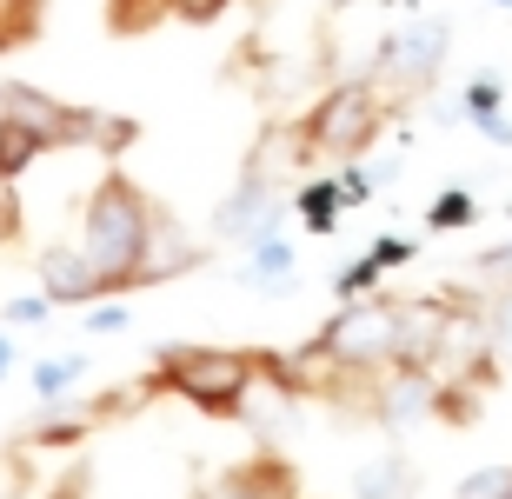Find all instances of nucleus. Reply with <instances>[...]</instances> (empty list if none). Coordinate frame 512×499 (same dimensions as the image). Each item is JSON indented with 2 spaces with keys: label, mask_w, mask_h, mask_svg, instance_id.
<instances>
[{
  "label": "nucleus",
  "mask_w": 512,
  "mask_h": 499,
  "mask_svg": "<svg viewBox=\"0 0 512 499\" xmlns=\"http://www.w3.org/2000/svg\"><path fill=\"white\" fill-rule=\"evenodd\" d=\"M153 233H160V207L153 193L133 180V173L107 167L87 193V213H80V247L107 273V293H133V287H153Z\"/></svg>",
  "instance_id": "1"
},
{
  "label": "nucleus",
  "mask_w": 512,
  "mask_h": 499,
  "mask_svg": "<svg viewBox=\"0 0 512 499\" xmlns=\"http://www.w3.org/2000/svg\"><path fill=\"white\" fill-rule=\"evenodd\" d=\"M153 380H160V393H180L213 420H240L253 386L266 380V360L253 346H160Z\"/></svg>",
  "instance_id": "2"
},
{
  "label": "nucleus",
  "mask_w": 512,
  "mask_h": 499,
  "mask_svg": "<svg viewBox=\"0 0 512 499\" xmlns=\"http://www.w3.org/2000/svg\"><path fill=\"white\" fill-rule=\"evenodd\" d=\"M393 353H399V300H386V293L346 300V307L300 346V360L326 366V373H346V380H373V373H386Z\"/></svg>",
  "instance_id": "3"
},
{
  "label": "nucleus",
  "mask_w": 512,
  "mask_h": 499,
  "mask_svg": "<svg viewBox=\"0 0 512 499\" xmlns=\"http://www.w3.org/2000/svg\"><path fill=\"white\" fill-rule=\"evenodd\" d=\"M386 94H380V80L366 74V80H340V87H326L313 107H306L300 120V140H306V154L313 160H360L373 140H380L386 127Z\"/></svg>",
  "instance_id": "4"
},
{
  "label": "nucleus",
  "mask_w": 512,
  "mask_h": 499,
  "mask_svg": "<svg viewBox=\"0 0 512 499\" xmlns=\"http://www.w3.org/2000/svg\"><path fill=\"white\" fill-rule=\"evenodd\" d=\"M0 114L20 120V127H34L47 147H100V154H120L140 127L133 120H107L94 114V107H74V100H54L47 87H34V80H0Z\"/></svg>",
  "instance_id": "5"
},
{
  "label": "nucleus",
  "mask_w": 512,
  "mask_h": 499,
  "mask_svg": "<svg viewBox=\"0 0 512 499\" xmlns=\"http://www.w3.org/2000/svg\"><path fill=\"white\" fill-rule=\"evenodd\" d=\"M446 47H453V27L446 20H406L399 34L380 40V60H373V80L393 87V94H426L446 67Z\"/></svg>",
  "instance_id": "6"
},
{
  "label": "nucleus",
  "mask_w": 512,
  "mask_h": 499,
  "mask_svg": "<svg viewBox=\"0 0 512 499\" xmlns=\"http://www.w3.org/2000/svg\"><path fill=\"white\" fill-rule=\"evenodd\" d=\"M280 187H273V173H266V154L247 160V173H240V187L220 200V213H213V233L220 240H240V247H260V240H273L280 233Z\"/></svg>",
  "instance_id": "7"
},
{
  "label": "nucleus",
  "mask_w": 512,
  "mask_h": 499,
  "mask_svg": "<svg viewBox=\"0 0 512 499\" xmlns=\"http://www.w3.org/2000/svg\"><path fill=\"white\" fill-rule=\"evenodd\" d=\"M446 346H453V307H446V300H399V353H393V366L433 373Z\"/></svg>",
  "instance_id": "8"
},
{
  "label": "nucleus",
  "mask_w": 512,
  "mask_h": 499,
  "mask_svg": "<svg viewBox=\"0 0 512 499\" xmlns=\"http://www.w3.org/2000/svg\"><path fill=\"white\" fill-rule=\"evenodd\" d=\"M40 293L54 307H94V300H107V273L87 260V247H47L40 253Z\"/></svg>",
  "instance_id": "9"
},
{
  "label": "nucleus",
  "mask_w": 512,
  "mask_h": 499,
  "mask_svg": "<svg viewBox=\"0 0 512 499\" xmlns=\"http://www.w3.org/2000/svg\"><path fill=\"white\" fill-rule=\"evenodd\" d=\"M207 499H300V473L280 453H253L207 486Z\"/></svg>",
  "instance_id": "10"
},
{
  "label": "nucleus",
  "mask_w": 512,
  "mask_h": 499,
  "mask_svg": "<svg viewBox=\"0 0 512 499\" xmlns=\"http://www.w3.org/2000/svg\"><path fill=\"white\" fill-rule=\"evenodd\" d=\"M40 154H54V147H47V140H40L34 127H20V120L0 114V187H14V180H20L27 167H34Z\"/></svg>",
  "instance_id": "11"
},
{
  "label": "nucleus",
  "mask_w": 512,
  "mask_h": 499,
  "mask_svg": "<svg viewBox=\"0 0 512 499\" xmlns=\"http://www.w3.org/2000/svg\"><path fill=\"white\" fill-rule=\"evenodd\" d=\"M346 207H353V200H346L340 180H313V187H300V200H293V213H300V220H306L313 233H333Z\"/></svg>",
  "instance_id": "12"
},
{
  "label": "nucleus",
  "mask_w": 512,
  "mask_h": 499,
  "mask_svg": "<svg viewBox=\"0 0 512 499\" xmlns=\"http://www.w3.org/2000/svg\"><path fill=\"white\" fill-rule=\"evenodd\" d=\"M160 20H173V0H107V34H120V40L153 34Z\"/></svg>",
  "instance_id": "13"
},
{
  "label": "nucleus",
  "mask_w": 512,
  "mask_h": 499,
  "mask_svg": "<svg viewBox=\"0 0 512 499\" xmlns=\"http://www.w3.org/2000/svg\"><path fill=\"white\" fill-rule=\"evenodd\" d=\"M40 27H47V0H0V54L34 47Z\"/></svg>",
  "instance_id": "14"
},
{
  "label": "nucleus",
  "mask_w": 512,
  "mask_h": 499,
  "mask_svg": "<svg viewBox=\"0 0 512 499\" xmlns=\"http://www.w3.org/2000/svg\"><path fill=\"white\" fill-rule=\"evenodd\" d=\"M406 493H413V466L406 460H373L353 480V499H406Z\"/></svg>",
  "instance_id": "15"
},
{
  "label": "nucleus",
  "mask_w": 512,
  "mask_h": 499,
  "mask_svg": "<svg viewBox=\"0 0 512 499\" xmlns=\"http://www.w3.org/2000/svg\"><path fill=\"white\" fill-rule=\"evenodd\" d=\"M240 280L247 287H286L293 280V247L286 240H260L253 247V267H240Z\"/></svg>",
  "instance_id": "16"
},
{
  "label": "nucleus",
  "mask_w": 512,
  "mask_h": 499,
  "mask_svg": "<svg viewBox=\"0 0 512 499\" xmlns=\"http://www.w3.org/2000/svg\"><path fill=\"white\" fill-rule=\"evenodd\" d=\"M473 220H479V213H473V193H466V187H446L433 200V213H426V227H433V233H459V227H473Z\"/></svg>",
  "instance_id": "17"
},
{
  "label": "nucleus",
  "mask_w": 512,
  "mask_h": 499,
  "mask_svg": "<svg viewBox=\"0 0 512 499\" xmlns=\"http://www.w3.org/2000/svg\"><path fill=\"white\" fill-rule=\"evenodd\" d=\"M80 373H87V360H74V353H67V360H40L34 366V393L40 400H60V393L80 386Z\"/></svg>",
  "instance_id": "18"
},
{
  "label": "nucleus",
  "mask_w": 512,
  "mask_h": 499,
  "mask_svg": "<svg viewBox=\"0 0 512 499\" xmlns=\"http://www.w3.org/2000/svg\"><path fill=\"white\" fill-rule=\"evenodd\" d=\"M453 499H512V466H479L473 480H459Z\"/></svg>",
  "instance_id": "19"
},
{
  "label": "nucleus",
  "mask_w": 512,
  "mask_h": 499,
  "mask_svg": "<svg viewBox=\"0 0 512 499\" xmlns=\"http://www.w3.org/2000/svg\"><path fill=\"white\" fill-rule=\"evenodd\" d=\"M380 273H386V267H380V253H366V260H353V267L333 280V293H340V300H360V293L380 287Z\"/></svg>",
  "instance_id": "20"
},
{
  "label": "nucleus",
  "mask_w": 512,
  "mask_h": 499,
  "mask_svg": "<svg viewBox=\"0 0 512 499\" xmlns=\"http://www.w3.org/2000/svg\"><path fill=\"white\" fill-rule=\"evenodd\" d=\"M227 7H233V0H173V20H187V27H213Z\"/></svg>",
  "instance_id": "21"
},
{
  "label": "nucleus",
  "mask_w": 512,
  "mask_h": 499,
  "mask_svg": "<svg viewBox=\"0 0 512 499\" xmlns=\"http://www.w3.org/2000/svg\"><path fill=\"white\" fill-rule=\"evenodd\" d=\"M473 267H479V280H499V287H512V247H493V253H479Z\"/></svg>",
  "instance_id": "22"
},
{
  "label": "nucleus",
  "mask_w": 512,
  "mask_h": 499,
  "mask_svg": "<svg viewBox=\"0 0 512 499\" xmlns=\"http://www.w3.org/2000/svg\"><path fill=\"white\" fill-rule=\"evenodd\" d=\"M47 307H54V300H47V293H34V300H14V307H7V320H14V327H40V320H47Z\"/></svg>",
  "instance_id": "23"
},
{
  "label": "nucleus",
  "mask_w": 512,
  "mask_h": 499,
  "mask_svg": "<svg viewBox=\"0 0 512 499\" xmlns=\"http://www.w3.org/2000/svg\"><path fill=\"white\" fill-rule=\"evenodd\" d=\"M87 327H94V333H120V327H127V313H120V307H100V300H94V320H87Z\"/></svg>",
  "instance_id": "24"
},
{
  "label": "nucleus",
  "mask_w": 512,
  "mask_h": 499,
  "mask_svg": "<svg viewBox=\"0 0 512 499\" xmlns=\"http://www.w3.org/2000/svg\"><path fill=\"white\" fill-rule=\"evenodd\" d=\"M373 253H380V267H393V260H413V240H380Z\"/></svg>",
  "instance_id": "25"
},
{
  "label": "nucleus",
  "mask_w": 512,
  "mask_h": 499,
  "mask_svg": "<svg viewBox=\"0 0 512 499\" xmlns=\"http://www.w3.org/2000/svg\"><path fill=\"white\" fill-rule=\"evenodd\" d=\"M7 366H14V340H7V333H0V373H7Z\"/></svg>",
  "instance_id": "26"
},
{
  "label": "nucleus",
  "mask_w": 512,
  "mask_h": 499,
  "mask_svg": "<svg viewBox=\"0 0 512 499\" xmlns=\"http://www.w3.org/2000/svg\"><path fill=\"white\" fill-rule=\"evenodd\" d=\"M187 499H207V486H193V493H187Z\"/></svg>",
  "instance_id": "27"
},
{
  "label": "nucleus",
  "mask_w": 512,
  "mask_h": 499,
  "mask_svg": "<svg viewBox=\"0 0 512 499\" xmlns=\"http://www.w3.org/2000/svg\"><path fill=\"white\" fill-rule=\"evenodd\" d=\"M499 7H512V0H499Z\"/></svg>",
  "instance_id": "28"
}]
</instances>
